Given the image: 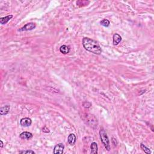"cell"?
<instances>
[{"label":"cell","mask_w":154,"mask_h":154,"mask_svg":"<svg viewBox=\"0 0 154 154\" xmlns=\"http://www.w3.org/2000/svg\"><path fill=\"white\" fill-rule=\"evenodd\" d=\"M83 45L87 51L95 54L99 55L102 53V49L100 45L93 39L84 37L83 39Z\"/></svg>","instance_id":"6da1fadb"},{"label":"cell","mask_w":154,"mask_h":154,"mask_svg":"<svg viewBox=\"0 0 154 154\" xmlns=\"http://www.w3.org/2000/svg\"><path fill=\"white\" fill-rule=\"evenodd\" d=\"M99 135L102 143L104 145L105 149H106L108 151H110V145L109 139H108V136L105 130L103 128H100L99 131Z\"/></svg>","instance_id":"7a4b0ae2"},{"label":"cell","mask_w":154,"mask_h":154,"mask_svg":"<svg viewBox=\"0 0 154 154\" xmlns=\"http://www.w3.org/2000/svg\"><path fill=\"white\" fill-rule=\"evenodd\" d=\"M36 26L35 23H34L33 22L28 23H27L26 25H25L23 27L20 28V29L19 30V31H27L33 30L34 29V28H36Z\"/></svg>","instance_id":"3957f363"},{"label":"cell","mask_w":154,"mask_h":154,"mask_svg":"<svg viewBox=\"0 0 154 154\" xmlns=\"http://www.w3.org/2000/svg\"><path fill=\"white\" fill-rule=\"evenodd\" d=\"M64 146L63 143H59L57 144L54 149V153L62 154L63 153Z\"/></svg>","instance_id":"277c9868"},{"label":"cell","mask_w":154,"mask_h":154,"mask_svg":"<svg viewBox=\"0 0 154 154\" xmlns=\"http://www.w3.org/2000/svg\"><path fill=\"white\" fill-rule=\"evenodd\" d=\"M21 125L23 127H28L30 126L32 123V120L31 119L28 118V117H25V118H23L21 120L20 122Z\"/></svg>","instance_id":"5b68a950"},{"label":"cell","mask_w":154,"mask_h":154,"mask_svg":"<svg viewBox=\"0 0 154 154\" xmlns=\"http://www.w3.org/2000/svg\"><path fill=\"white\" fill-rule=\"evenodd\" d=\"M20 138L24 140H30L33 138V134L29 132H23L20 134Z\"/></svg>","instance_id":"8992f818"},{"label":"cell","mask_w":154,"mask_h":154,"mask_svg":"<svg viewBox=\"0 0 154 154\" xmlns=\"http://www.w3.org/2000/svg\"><path fill=\"white\" fill-rule=\"evenodd\" d=\"M10 105H5V106L2 107L1 108H0V114L1 116H4L7 114L9 113V111H10Z\"/></svg>","instance_id":"52a82bcc"},{"label":"cell","mask_w":154,"mask_h":154,"mask_svg":"<svg viewBox=\"0 0 154 154\" xmlns=\"http://www.w3.org/2000/svg\"><path fill=\"white\" fill-rule=\"evenodd\" d=\"M76 136H75L73 134H70L69 135L68 138H67V141H68L69 143L72 146L74 145L75 144V143H76Z\"/></svg>","instance_id":"ba28073f"},{"label":"cell","mask_w":154,"mask_h":154,"mask_svg":"<svg viewBox=\"0 0 154 154\" xmlns=\"http://www.w3.org/2000/svg\"><path fill=\"white\" fill-rule=\"evenodd\" d=\"M122 40V37L119 34L116 33L113 35V45H117Z\"/></svg>","instance_id":"9c48e42d"},{"label":"cell","mask_w":154,"mask_h":154,"mask_svg":"<svg viewBox=\"0 0 154 154\" xmlns=\"http://www.w3.org/2000/svg\"><path fill=\"white\" fill-rule=\"evenodd\" d=\"M12 18H13V15H8L6 17H3V18H0V23L2 25L6 24V23H7Z\"/></svg>","instance_id":"30bf717a"},{"label":"cell","mask_w":154,"mask_h":154,"mask_svg":"<svg viewBox=\"0 0 154 154\" xmlns=\"http://www.w3.org/2000/svg\"><path fill=\"white\" fill-rule=\"evenodd\" d=\"M90 149H91V153L92 154L98 153V144H97L96 143L93 142L91 144Z\"/></svg>","instance_id":"8fae6325"},{"label":"cell","mask_w":154,"mask_h":154,"mask_svg":"<svg viewBox=\"0 0 154 154\" xmlns=\"http://www.w3.org/2000/svg\"><path fill=\"white\" fill-rule=\"evenodd\" d=\"M60 51L61 53L63 54H67L70 52V48L69 46H67V45H62V46L60 48Z\"/></svg>","instance_id":"7c38bea8"},{"label":"cell","mask_w":154,"mask_h":154,"mask_svg":"<svg viewBox=\"0 0 154 154\" xmlns=\"http://www.w3.org/2000/svg\"><path fill=\"white\" fill-rule=\"evenodd\" d=\"M140 147H141V149H142V150H143V151L145 152L146 153H147V154L151 153V151L150 150V149H149L148 147H147L144 144L141 143L140 145Z\"/></svg>","instance_id":"4fadbf2b"},{"label":"cell","mask_w":154,"mask_h":154,"mask_svg":"<svg viewBox=\"0 0 154 154\" xmlns=\"http://www.w3.org/2000/svg\"><path fill=\"white\" fill-rule=\"evenodd\" d=\"M100 23L101 25L105 27H109L110 24V22L107 19H103L100 22Z\"/></svg>","instance_id":"5bb4252c"},{"label":"cell","mask_w":154,"mask_h":154,"mask_svg":"<svg viewBox=\"0 0 154 154\" xmlns=\"http://www.w3.org/2000/svg\"><path fill=\"white\" fill-rule=\"evenodd\" d=\"M20 153H23V154H25V153H35V152L34 151H33V150H23V151H21L19 152Z\"/></svg>","instance_id":"9a60e30c"},{"label":"cell","mask_w":154,"mask_h":154,"mask_svg":"<svg viewBox=\"0 0 154 154\" xmlns=\"http://www.w3.org/2000/svg\"><path fill=\"white\" fill-rule=\"evenodd\" d=\"M43 132H44V133H49V130L46 126H45L43 128Z\"/></svg>","instance_id":"2e32d148"},{"label":"cell","mask_w":154,"mask_h":154,"mask_svg":"<svg viewBox=\"0 0 154 154\" xmlns=\"http://www.w3.org/2000/svg\"><path fill=\"white\" fill-rule=\"evenodd\" d=\"M0 143H1V145H0V147H3V142L2 140L0 141Z\"/></svg>","instance_id":"e0dca14e"}]
</instances>
